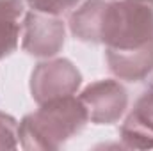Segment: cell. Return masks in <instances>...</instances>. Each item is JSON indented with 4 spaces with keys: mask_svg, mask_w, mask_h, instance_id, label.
<instances>
[{
    "mask_svg": "<svg viewBox=\"0 0 153 151\" xmlns=\"http://www.w3.org/2000/svg\"><path fill=\"white\" fill-rule=\"evenodd\" d=\"M82 73L68 59L43 61L34 68L30 75V94L34 101L41 105L45 101L73 96L80 89Z\"/></svg>",
    "mask_w": 153,
    "mask_h": 151,
    "instance_id": "obj_3",
    "label": "cell"
},
{
    "mask_svg": "<svg viewBox=\"0 0 153 151\" xmlns=\"http://www.w3.org/2000/svg\"><path fill=\"white\" fill-rule=\"evenodd\" d=\"M109 70L125 82H141L153 71V41L143 48L130 52L105 50Z\"/></svg>",
    "mask_w": 153,
    "mask_h": 151,
    "instance_id": "obj_7",
    "label": "cell"
},
{
    "mask_svg": "<svg viewBox=\"0 0 153 151\" xmlns=\"http://www.w3.org/2000/svg\"><path fill=\"white\" fill-rule=\"evenodd\" d=\"M153 41V0H103L98 43L111 52H130Z\"/></svg>",
    "mask_w": 153,
    "mask_h": 151,
    "instance_id": "obj_2",
    "label": "cell"
},
{
    "mask_svg": "<svg viewBox=\"0 0 153 151\" xmlns=\"http://www.w3.org/2000/svg\"><path fill=\"white\" fill-rule=\"evenodd\" d=\"M89 121L94 124H112L128 109V93L117 80H98L80 93Z\"/></svg>",
    "mask_w": 153,
    "mask_h": 151,
    "instance_id": "obj_5",
    "label": "cell"
},
{
    "mask_svg": "<svg viewBox=\"0 0 153 151\" xmlns=\"http://www.w3.org/2000/svg\"><path fill=\"white\" fill-rule=\"evenodd\" d=\"M23 9V0H0V59L9 57L18 48Z\"/></svg>",
    "mask_w": 153,
    "mask_h": 151,
    "instance_id": "obj_8",
    "label": "cell"
},
{
    "mask_svg": "<svg viewBox=\"0 0 153 151\" xmlns=\"http://www.w3.org/2000/svg\"><path fill=\"white\" fill-rule=\"evenodd\" d=\"M66 41V27L59 16L30 11L23 20V39L22 48L41 59H50L57 55Z\"/></svg>",
    "mask_w": 153,
    "mask_h": 151,
    "instance_id": "obj_4",
    "label": "cell"
},
{
    "mask_svg": "<svg viewBox=\"0 0 153 151\" xmlns=\"http://www.w3.org/2000/svg\"><path fill=\"white\" fill-rule=\"evenodd\" d=\"M119 137L125 148L153 150V85L137 98L134 109L121 124Z\"/></svg>",
    "mask_w": 153,
    "mask_h": 151,
    "instance_id": "obj_6",
    "label": "cell"
},
{
    "mask_svg": "<svg viewBox=\"0 0 153 151\" xmlns=\"http://www.w3.org/2000/svg\"><path fill=\"white\" fill-rule=\"evenodd\" d=\"M32 11L52 14V16H62L75 9L82 0H25Z\"/></svg>",
    "mask_w": 153,
    "mask_h": 151,
    "instance_id": "obj_9",
    "label": "cell"
},
{
    "mask_svg": "<svg viewBox=\"0 0 153 151\" xmlns=\"http://www.w3.org/2000/svg\"><path fill=\"white\" fill-rule=\"evenodd\" d=\"M20 123L5 112H0V150H16L20 144L18 139Z\"/></svg>",
    "mask_w": 153,
    "mask_h": 151,
    "instance_id": "obj_10",
    "label": "cell"
},
{
    "mask_svg": "<svg viewBox=\"0 0 153 151\" xmlns=\"http://www.w3.org/2000/svg\"><path fill=\"white\" fill-rule=\"evenodd\" d=\"M89 121L80 98L64 96L45 101L32 114H27L18 126V139L23 150L52 151L62 148Z\"/></svg>",
    "mask_w": 153,
    "mask_h": 151,
    "instance_id": "obj_1",
    "label": "cell"
}]
</instances>
